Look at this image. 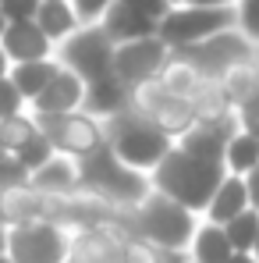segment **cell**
<instances>
[{"label":"cell","mask_w":259,"mask_h":263,"mask_svg":"<svg viewBox=\"0 0 259 263\" xmlns=\"http://www.w3.org/2000/svg\"><path fill=\"white\" fill-rule=\"evenodd\" d=\"M224 175H227L224 160L195 157V153L181 149L177 142L167 149V157L149 171L153 189H160V192H167L171 199L185 203V206L195 210L199 217H203V210H206V203H210V196H213V189L220 185Z\"/></svg>","instance_id":"obj_1"},{"label":"cell","mask_w":259,"mask_h":263,"mask_svg":"<svg viewBox=\"0 0 259 263\" xmlns=\"http://www.w3.org/2000/svg\"><path fill=\"white\" fill-rule=\"evenodd\" d=\"M82 189L89 196L110 203V206H125L131 210L135 203H142L149 192H153V178L138 167L125 164L107 142L96 146L92 153H86L82 160Z\"/></svg>","instance_id":"obj_2"},{"label":"cell","mask_w":259,"mask_h":263,"mask_svg":"<svg viewBox=\"0 0 259 263\" xmlns=\"http://www.w3.org/2000/svg\"><path fill=\"white\" fill-rule=\"evenodd\" d=\"M103 142H107L125 164L146 171V175L167 157V149L174 146L171 135H164L146 114H138L131 103L125 110L103 118Z\"/></svg>","instance_id":"obj_3"},{"label":"cell","mask_w":259,"mask_h":263,"mask_svg":"<svg viewBox=\"0 0 259 263\" xmlns=\"http://www.w3.org/2000/svg\"><path fill=\"white\" fill-rule=\"evenodd\" d=\"M199 220L203 217L195 210H188L185 203L171 199L160 189H153L142 203H135L128 210L131 235H142V238H149L156 246H167V249H188Z\"/></svg>","instance_id":"obj_4"},{"label":"cell","mask_w":259,"mask_h":263,"mask_svg":"<svg viewBox=\"0 0 259 263\" xmlns=\"http://www.w3.org/2000/svg\"><path fill=\"white\" fill-rule=\"evenodd\" d=\"M238 25V11L234 4H174L156 25V36L167 46H192L206 36H213L220 29Z\"/></svg>","instance_id":"obj_5"},{"label":"cell","mask_w":259,"mask_h":263,"mask_svg":"<svg viewBox=\"0 0 259 263\" xmlns=\"http://www.w3.org/2000/svg\"><path fill=\"white\" fill-rule=\"evenodd\" d=\"M53 57L68 71H75L82 82H92V79H103L114 71V40L103 32L99 22H89L53 46Z\"/></svg>","instance_id":"obj_6"},{"label":"cell","mask_w":259,"mask_h":263,"mask_svg":"<svg viewBox=\"0 0 259 263\" xmlns=\"http://www.w3.org/2000/svg\"><path fill=\"white\" fill-rule=\"evenodd\" d=\"M68 249V231L50 217H32L7 228V256L14 263H64Z\"/></svg>","instance_id":"obj_7"},{"label":"cell","mask_w":259,"mask_h":263,"mask_svg":"<svg viewBox=\"0 0 259 263\" xmlns=\"http://www.w3.org/2000/svg\"><path fill=\"white\" fill-rule=\"evenodd\" d=\"M131 107H135L138 114H146L156 128L164 132V135H171V139L185 135V132L195 125V107H192V100L171 92L160 79H146V82L131 86Z\"/></svg>","instance_id":"obj_8"},{"label":"cell","mask_w":259,"mask_h":263,"mask_svg":"<svg viewBox=\"0 0 259 263\" xmlns=\"http://www.w3.org/2000/svg\"><path fill=\"white\" fill-rule=\"evenodd\" d=\"M171 50L185 53L206 79H220L231 64H238V61L259 53V46L252 43L238 25L220 29V32H213V36H206V40H199V43H192V46H171Z\"/></svg>","instance_id":"obj_9"},{"label":"cell","mask_w":259,"mask_h":263,"mask_svg":"<svg viewBox=\"0 0 259 263\" xmlns=\"http://www.w3.org/2000/svg\"><path fill=\"white\" fill-rule=\"evenodd\" d=\"M32 118H36L39 132L50 139L53 149L71 153V157H78V160H82L86 153H92L96 146H103V121L92 118L82 107H78V110H68V114H36V110H32Z\"/></svg>","instance_id":"obj_10"},{"label":"cell","mask_w":259,"mask_h":263,"mask_svg":"<svg viewBox=\"0 0 259 263\" xmlns=\"http://www.w3.org/2000/svg\"><path fill=\"white\" fill-rule=\"evenodd\" d=\"M171 46L164 43L156 32L153 36H138V40H125L114 43V75L125 86H138L146 79H156L164 61H167Z\"/></svg>","instance_id":"obj_11"},{"label":"cell","mask_w":259,"mask_h":263,"mask_svg":"<svg viewBox=\"0 0 259 263\" xmlns=\"http://www.w3.org/2000/svg\"><path fill=\"white\" fill-rule=\"evenodd\" d=\"M29 185L36 192H43V196H71V192L82 189V164H78V157L53 149L43 164L29 175Z\"/></svg>","instance_id":"obj_12"},{"label":"cell","mask_w":259,"mask_h":263,"mask_svg":"<svg viewBox=\"0 0 259 263\" xmlns=\"http://www.w3.org/2000/svg\"><path fill=\"white\" fill-rule=\"evenodd\" d=\"M0 46H4V53L11 57V64H18V61H43V57H53V46L57 43L36 25V18H22V22H7V29H4V36H0Z\"/></svg>","instance_id":"obj_13"},{"label":"cell","mask_w":259,"mask_h":263,"mask_svg":"<svg viewBox=\"0 0 259 263\" xmlns=\"http://www.w3.org/2000/svg\"><path fill=\"white\" fill-rule=\"evenodd\" d=\"M82 96H86V82L75 75V71H68L64 64H61V71L50 79V86L29 103V110H36V114H68V110H78L82 107Z\"/></svg>","instance_id":"obj_14"},{"label":"cell","mask_w":259,"mask_h":263,"mask_svg":"<svg viewBox=\"0 0 259 263\" xmlns=\"http://www.w3.org/2000/svg\"><path fill=\"white\" fill-rule=\"evenodd\" d=\"M99 25L114 43H125V40H138V36H153L160 22L142 14L138 7H131L128 0H110L107 11L99 14Z\"/></svg>","instance_id":"obj_15"},{"label":"cell","mask_w":259,"mask_h":263,"mask_svg":"<svg viewBox=\"0 0 259 263\" xmlns=\"http://www.w3.org/2000/svg\"><path fill=\"white\" fill-rule=\"evenodd\" d=\"M131 103V86H125L114 71L103 75V79H92L86 82V96H82V110H89L92 118H110L117 110H125Z\"/></svg>","instance_id":"obj_16"},{"label":"cell","mask_w":259,"mask_h":263,"mask_svg":"<svg viewBox=\"0 0 259 263\" xmlns=\"http://www.w3.org/2000/svg\"><path fill=\"white\" fill-rule=\"evenodd\" d=\"M242 210H249V189H245V178L242 175H227L220 178V185L213 189L203 217L213 220V224H227L231 217H238Z\"/></svg>","instance_id":"obj_17"},{"label":"cell","mask_w":259,"mask_h":263,"mask_svg":"<svg viewBox=\"0 0 259 263\" xmlns=\"http://www.w3.org/2000/svg\"><path fill=\"white\" fill-rule=\"evenodd\" d=\"M231 253H234V246H231L224 224H213L206 217L199 220V228H195V235L188 242V256L195 263H224Z\"/></svg>","instance_id":"obj_18"},{"label":"cell","mask_w":259,"mask_h":263,"mask_svg":"<svg viewBox=\"0 0 259 263\" xmlns=\"http://www.w3.org/2000/svg\"><path fill=\"white\" fill-rule=\"evenodd\" d=\"M220 89H224V96H227L231 107H238V103L259 96V53L238 61V64H231V68L220 75Z\"/></svg>","instance_id":"obj_19"},{"label":"cell","mask_w":259,"mask_h":263,"mask_svg":"<svg viewBox=\"0 0 259 263\" xmlns=\"http://www.w3.org/2000/svg\"><path fill=\"white\" fill-rule=\"evenodd\" d=\"M61 71V61L57 57H43V61H18V64H11V82L22 89V96H25V103H32L46 86H50V79Z\"/></svg>","instance_id":"obj_20"},{"label":"cell","mask_w":259,"mask_h":263,"mask_svg":"<svg viewBox=\"0 0 259 263\" xmlns=\"http://www.w3.org/2000/svg\"><path fill=\"white\" fill-rule=\"evenodd\" d=\"M156 79L171 89V92L185 96V100H192V96L199 92V86L206 82V75H203V71L185 57V53H177V50L167 53V61H164V68H160V75H156Z\"/></svg>","instance_id":"obj_21"},{"label":"cell","mask_w":259,"mask_h":263,"mask_svg":"<svg viewBox=\"0 0 259 263\" xmlns=\"http://www.w3.org/2000/svg\"><path fill=\"white\" fill-rule=\"evenodd\" d=\"M32 18H36V25L43 29L53 43H61L64 36H71V32L82 25L71 0H39V7H36Z\"/></svg>","instance_id":"obj_22"},{"label":"cell","mask_w":259,"mask_h":263,"mask_svg":"<svg viewBox=\"0 0 259 263\" xmlns=\"http://www.w3.org/2000/svg\"><path fill=\"white\" fill-rule=\"evenodd\" d=\"M121 263H188V249H167L142 235H128L121 246Z\"/></svg>","instance_id":"obj_23"},{"label":"cell","mask_w":259,"mask_h":263,"mask_svg":"<svg viewBox=\"0 0 259 263\" xmlns=\"http://www.w3.org/2000/svg\"><path fill=\"white\" fill-rule=\"evenodd\" d=\"M256 164H259V135L238 128L224 146V167L231 175H249Z\"/></svg>","instance_id":"obj_24"},{"label":"cell","mask_w":259,"mask_h":263,"mask_svg":"<svg viewBox=\"0 0 259 263\" xmlns=\"http://www.w3.org/2000/svg\"><path fill=\"white\" fill-rule=\"evenodd\" d=\"M32 135H39V125H36V118H32L29 107L18 110V114H11V118H0V146L7 153H18Z\"/></svg>","instance_id":"obj_25"},{"label":"cell","mask_w":259,"mask_h":263,"mask_svg":"<svg viewBox=\"0 0 259 263\" xmlns=\"http://www.w3.org/2000/svg\"><path fill=\"white\" fill-rule=\"evenodd\" d=\"M224 231H227V238H231V246L238 249V253H252V246H256V231H259V210H242L238 217H231L224 224Z\"/></svg>","instance_id":"obj_26"},{"label":"cell","mask_w":259,"mask_h":263,"mask_svg":"<svg viewBox=\"0 0 259 263\" xmlns=\"http://www.w3.org/2000/svg\"><path fill=\"white\" fill-rule=\"evenodd\" d=\"M50 153H53V146H50V139H46L43 132H39V135H32V139H29V142H25V146L14 153V157H18V160L29 167V175H32V171L43 164L46 157H50Z\"/></svg>","instance_id":"obj_27"},{"label":"cell","mask_w":259,"mask_h":263,"mask_svg":"<svg viewBox=\"0 0 259 263\" xmlns=\"http://www.w3.org/2000/svg\"><path fill=\"white\" fill-rule=\"evenodd\" d=\"M238 11V29L259 46V0H234Z\"/></svg>","instance_id":"obj_28"},{"label":"cell","mask_w":259,"mask_h":263,"mask_svg":"<svg viewBox=\"0 0 259 263\" xmlns=\"http://www.w3.org/2000/svg\"><path fill=\"white\" fill-rule=\"evenodd\" d=\"M29 103H25V96H22V89L11 82V75H4L0 79V118H11V114H18V110H25Z\"/></svg>","instance_id":"obj_29"},{"label":"cell","mask_w":259,"mask_h":263,"mask_svg":"<svg viewBox=\"0 0 259 263\" xmlns=\"http://www.w3.org/2000/svg\"><path fill=\"white\" fill-rule=\"evenodd\" d=\"M29 181V167L14 157V153H7L4 160H0V189H11V185H25Z\"/></svg>","instance_id":"obj_30"},{"label":"cell","mask_w":259,"mask_h":263,"mask_svg":"<svg viewBox=\"0 0 259 263\" xmlns=\"http://www.w3.org/2000/svg\"><path fill=\"white\" fill-rule=\"evenodd\" d=\"M234 118H238V128H242V132L259 135V96L245 100V103H238V107H234Z\"/></svg>","instance_id":"obj_31"},{"label":"cell","mask_w":259,"mask_h":263,"mask_svg":"<svg viewBox=\"0 0 259 263\" xmlns=\"http://www.w3.org/2000/svg\"><path fill=\"white\" fill-rule=\"evenodd\" d=\"M39 7V0H0V11L7 14V22H22V18H32Z\"/></svg>","instance_id":"obj_32"},{"label":"cell","mask_w":259,"mask_h":263,"mask_svg":"<svg viewBox=\"0 0 259 263\" xmlns=\"http://www.w3.org/2000/svg\"><path fill=\"white\" fill-rule=\"evenodd\" d=\"M71 4H75V11H78V22L89 25V22H99V14L107 11L110 0H71Z\"/></svg>","instance_id":"obj_33"},{"label":"cell","mask_w":259,"mask_h":263,"mask_svg":"<svg viewBox=\"0 0 259 263\" xmlns=\"http://www.w3.org/2000/svg\"><path fill=\"white\" fill-rule=\"evenodd\" d=\"M128 4H131V7H138L142 14H149V18H156V22H160V18L167 14V7H171L167 0H128Z\"/></svg>","instance_id":"obj_34"},{"label":"cell","mask_w":259,"mask_h":263,"mask_svg":"<svg viewBox=\"0 0 259 263\" xmlns=\"http://www.w3.org/2000/svg\"><path fill=\"white\" fill-rule=\"evenodd\" d=\"M242 178H245V189H249V206L259 210V164L249 171V175H242Z\"/></svg>","instance_id":"obj_35"},{"label":"cell","mask_w":259,"mask_h":263,"mask_svg":"<svg viewBox=\"0 0 259 263\" xmlns=\"http://www.w3.org/2000/svg\"><path fill=\"white\" fill-rule=\"evenodd\" d=\"M224 263H256V256H252V253H238V249H234Z\"/></svg>","instance_id":"obj_36"},{"label":"cell","mask_w":259,"mask_h":263,"mask_svg":"<svg viewBox=\"0 0 259 263\" xmlns=\"http://www.w3.org/2000/svg\"><path fill=\"white\" fill-rule=\"evenodd\" d=\"M7 71H11V57H7V53H4V46H0V79H4Z\"/></svg>","instance_id":"obj_37"},{"label":"cell","mask_w":259,"mask_h":263,"mask_svg":"<svg viewBox=\"0 0 259 263\" xmlns=\"http://www.w3.org/2000/svg\"><path fill=\"white\" fill-rule=\"evenodd\" d=\"M7 253V224H0V256Z\"/></svg>","instance_id":"obj_38"},{"label":"cell","mask_w":259,"mask_h":263,"mask_svg":"<svg viewBox=\"0 0 259 263\" xmlns=\"http://www.w3.org/2000/svg\"><path fill=\"white\" fill-rule=\"evenodd\" d=\"M192 4H234V0H192Z\"/></svg>","instance_id":"obj_39"},{"label":"cell","mask_w":259,"mask_h":263,"mask_svg":"<svg viewBox=\"0 0 259 263\" xmlns=\"http://www.w3.org/2000/svg\"><path fill=\"white\" fill-rule=\"evenodd\" d=\"M4 29H7V14L0 11V36H4Z\"/></svg>","instance_id":"obj_40"},{"label":"cell","mask_w":259,"mask_h":263,"mask_svg":"<svg viewBox=\"0 0 259 263\" xmlns=\"http://www.w3.org/2000/svg\"><path fill=\"white\" fill-rule=\"evenodd\" d=\"M252 256L259 260V231H256V246H252Z\"/></svg>","instance_id":"obj_41"},{"label":"cell","mask_w":259,"mask_h":263,"mask_svg":"<svg viewBox=\"0 0 259 263\" xmlns=\"http://www.w3.org/2000/svg\"><path fill=\"white\" fill-rule=\"evenodd\" d=\"M0 263H14V260H11V256H7V253H4V256H0Z\"/></svg>","instance_id":"obj_42"},{"label":"cell","mask_w":259,"mask_h":263,"mask_svg":"<svg viewBox=\"0 0 259 263\" xmlns=\"http://www.w3.org/2000/svg\"><path fill=\"white\" fill-rule=\"evenodd\" d=\"M4 157H7V149H4V146H0V160H4Z\"/></svg>","instance_id":"obj_43"},{"label":"cell","mask_w":259,"mask_h":263,"mask_svg":"<svg viewBox=\"0 0 259 263\" xmlns=\"http://www.w3.org/2000/svg\"><path fill=\"white\" fill-rule=\"evenodd\" d=\"M0 224H7V220H4V206H0Z\"/></svg>","instance_id":"obj_44"},{"label":"cell","mask_w":259,"mask_h":263,"mask_svg":"<svg viewBox=\"0 0 259 263\" xmlns=\"http://www.w3.org/2000/svg\"><path fill=\"white\" fill-rule=\"evenodd\" d=\"M167 4H171V7H174V4H185V0H167Z\"/></svg>","instance_id":"obj_45"},{"label":"cell","mask_w":259,"mask_h":263,"mask_svg":"<svg viewBox=\"0 0 259 263\" xmlns=\"http://www.w3.org/2000/svg\"><path fill=\"white\" fill-rule=\"evenodd\" d=\"M188 263H195V260H192V256H188Z\"/></svg>","instance_id":"obj_46"},{"label":"cell","mask_w":259,"mask_h":263,"mask_svg":"<svg viewBox=\"0 0 259 263\" xmlns=\"http://www.w3.org/2000/svg\"><path fill=\"white\" fill-rule=\"evenodd\" d=\"M64 263H75V260H64Z\"/></svg>","instance_id":"obj_47"},{"label":"cell","mask_w":259,"mask_h":263,"mask_svg":"<svg viewBox=\"0 0 259 263\" xmlns=\"http://www.w3.org/2000/svg\"><path fill=\"white\" fill-rule=\"evenodd\" d=\"M256 263H259V260H256Z\"/></svg>","instance_id":"obj_48"}]
</instances>
